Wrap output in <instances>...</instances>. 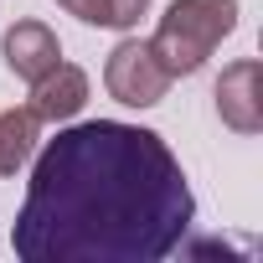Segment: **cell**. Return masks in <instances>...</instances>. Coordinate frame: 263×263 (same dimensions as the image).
<instances>
[{"instance_id":"cell-2","label":"cell","mask_w":263,"mask_h":263,"mask_svg":"<svg viewBox=\"0 0 263 263\" xmlns=\"http://www.w3.org/2000/svg\"><path fill=\"white\" fill-rule=\"evenodd\" d=\"M232 26H237V0H171V11L150 36V52L171 78H191L206 67L222 36H232Z\"/></svg>"},{"instance_id":"cell-1","label":"cell","mask_w":263,"mask_h":263,"mask_svg":"<svg viewBox=\"0 0 263 263\" xmlns=\"http://www.w3.org/2000/svg\"><path fill=\"white\" fill-rule=\"evenodd\" d=\"M191 217L181 160L155 129L88 119L36 155L11 242L26 263H160Z\"/></svg>"},{"instance_id":"cell-4","label":"cell","mask_w":263,"mask_h":263,"mask_svg":"<svg viewBox=\"0 0 263 263\" xmlns=\"http://www.w3.org/2000/svg\"><path fill=\"white\" fill-rule=\"evenodd\" d=\"M217 114L227 129H237V135H258L263 129V67L253 57L222 67L217 78Z\"/></svg>"},{"instance_id":"cell-3","label":"cell","mask_w":263,"mask_h":263,"mask_svg":"<svg viewBox=\"0 0 263 263\" xmlns=\"http://www.w3.org/2000/svg\"><path fill=\"white\" fill-rule=\"evenodd\" d=\"M103 88L124 108H155L165 98V88H171V72L160 67V57L150 52V42L124 36L108 52V62H103Z\"/></svg>"},{"instance_id":"cell-6","label":"cell","mask_w":263,"mask_h":263,"mask_svg":"<svg viewBox=\"0 0 263 263\" xmlns=\"http://www.w3.org/2000/svg\"><path fill=\"white\" fill-rule=\"evenodd\" d=\"M0 52H6V67H11L21 83H36V78L62 57V42H57V31L42 26V21H16V26L6 31V42H0Z\"/></svg>"},{"instance_id":"cell-8","label":"cell","mask_w":263,"mask_h":263,"mask_svg":"<svg viewBox=\"0 0 263 263\" xmlns=\"http://www.w3.org/2000/svg\"><path fill=\"white\" fill-rule=\"evenodd\" d=\"M57 6L88 26H114V31H129L145 11H150V0H57Z\"/></svg>"},{"instance_id":"cell-7","label":"cell","mask_w":263,"mask_h":263,"mask_svg":"<svg viewBox=\"0 0 263 263\" xmlns=\"http://www.w3.org/2000/svg\"><path fill=\"white\" fill-rule=\"evenodd\" d=\"M36 140H42V119L31 108H6L0 114V176H16L31 160Z\"/></svg>"},{"instance_id":"cell-5","label":"cell","mask_w":263,"mask_h":263,"mask_svg":"<svg viewBox=\"0 0 263 263\" xmlns=\"http://www.w3.org/2000/svg\"><path fill=\"white\" fill-rule=\"evenodd\" d=\"M83 103H88V72L78 67V62H52L36 83H31V114L42 119V124H67L72 114H83Z\"/></svg>"}]
</instances>
